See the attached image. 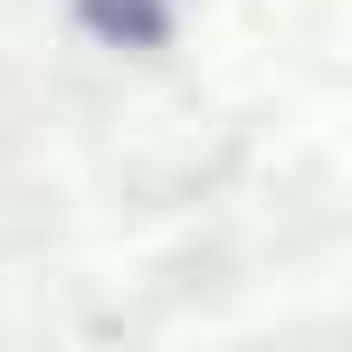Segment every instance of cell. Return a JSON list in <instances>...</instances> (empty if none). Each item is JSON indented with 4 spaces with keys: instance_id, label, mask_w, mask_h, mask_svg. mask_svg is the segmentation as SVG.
I'll use <instances>...</instances> for the list:
<instances>
[{
    "instance_id": "cell-1",
    "label": "cell",
    "mask_w": 352,
    "mask_h": 352,
    "mask_svg": "<svg viewBox=\"0 0 352 352\" xmlns=\"http://www.w3.org/2000/svg\"><path fill=\"white\" fill-rule=\"evenodd\" d=\"M76 29L96 48H172V0H76Z\"/></svg>"
}]
</instances>
